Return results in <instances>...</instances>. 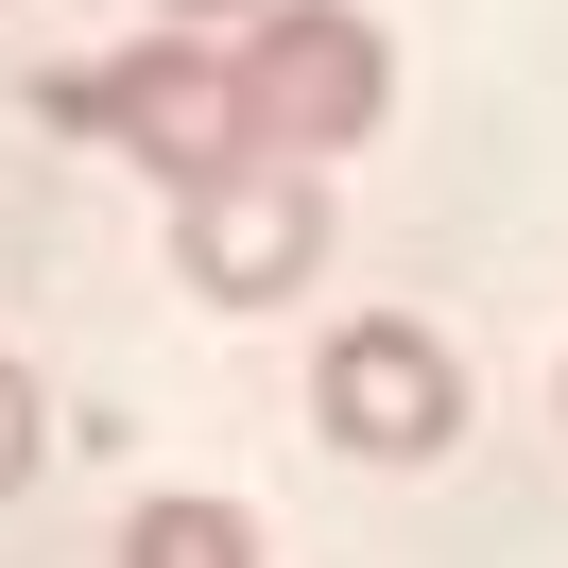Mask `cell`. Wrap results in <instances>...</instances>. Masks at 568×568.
<instances>
[{
	"mask_svg": "<svg viewBox=\"0 0 568 568\" xmlns=\"http://www.w3.org/2000/svg\"><path fill=\"white\" fill-rule=\"evenodd\" d=\"M224 70H242L258 155H293V173H327V155H362L396 121V52H379L362 0H258L242 36H224Z\"/></svg>",
	"mask_w": 568,
	"mask_h": 568,
	"instance_id": "6da1fadb",
	"label": "cell"
},
{
	"mask_svg": "<svg viewBox=\"0 0 568 568\" xmlns=\"http://www.w3.org/2000/svg\"><path fill=\"white\" fill-rule=\"evenodd\" d=\"M36 121H70V139L139 155V173H173V190H207V173H242V155H258L224 36H139V52H104V70H52Z\"/></svg>",
	"mask_w": 568,
	"mask_h": 568,
	"instance_id": "7a4b0ae2",
	"label": "cell"
},
{
	"mask_svg": "<svg viewBox=\"0 0 568 568\" xmlns=\"http://www.w3.org/2000/svg\"><path fill=\"white\" fill-rule=\"evenodd\" d=\"M311 258H327V190L293 155H242V173L173 190V276L207 311H276V293H311Z\"/></svg>",
	"mask_w": 568,
	"mask_h": 568,
	"instance_id": "3957f363",
	"label": "cell"
},
{
	"mask_svg": "<svg viewBox=\"0 0 568 568\" xmlns=\"http://www.w3.org/2000/svg\"><path fill=\"white\" fill-rule=\"evenodd\" d=\"M311 414H327V448H345V465H448V448H465V362L430 345V327L362 311V327H327Z\"/></svg>",
	"mask_w": 568,
	"mask_h": 568,
	"instance_id": "277c9868",
	"label": "cell"
},
{
	"mask_svg": "<svg viewBox=\"0 0 568 568\" xmlns=\"http://www.w3.org/2000/svg\"><path fill=\"white\" fill-rule=\"evenodd\" d=\"M121 568H258V534H242V499H139Z\"/></svg>",
	"mask_w": 568,
	"mask_h": 568,
	"instance_id": "5b68a950",
	"label": "cell"
},
{
	"mask_svg": "<svg viewBox=\"0 0 568 568\" xmlns=\"http://www.w3.org/2000/svg\"><path fill=\"white\" fill-rule=\"evenodd\" d=\"M36 465H52V414H36V379H18V362H0V499L36 483Z\"/></svg>",
	"mask_w": 568,
	"mask_h": 568,
	"instance_id": "8992f818",
	"label": "cell"
},
{
	"mask_svg": "<svg viewBox=\"0 0 568 568\" xmlns=\"http://www.w3.org/2000/svg\"><path fill=\"white\" fill-rule=\"evenodd\" d=\"M173 36H224V0H173Z\"/></svg>",
	"mask_w": 568,
	"mask_h": 568,
	"instance_id": "52a82bcc",
	"label": "cell"
}]
</instances>
